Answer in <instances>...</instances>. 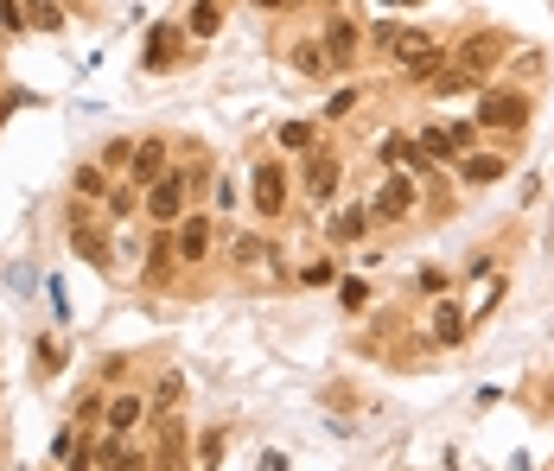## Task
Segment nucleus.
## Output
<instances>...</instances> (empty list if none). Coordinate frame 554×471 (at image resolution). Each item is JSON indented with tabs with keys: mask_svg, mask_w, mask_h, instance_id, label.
<instances>
[{
	"mask_svg": "<svg viewBox=\"0 0 554 471\" xmlns=\"http://www.w3.org/2000/svg\"><path fill=\"white\" fill-rule=\"evenodd\" d=\"M109 471H153V459H147V452H121Z\"/></svg>",
	"mask_w": 554,
	"mask_h": 471,
	"instance_id": "obj_38",
	"label": "nucleus"
},
{
	"mask_svg": "<svg viewBox=\"0 0 554 471\" xmlns=\"http://www.w3.org/2000/svg\"><path fill=\"white\" fill-rule=\"evenodd\" d=\"M134 147H141V141H128V134L109 141V147H102V172H128L134 166Z\"/></svg>",
	"mask_w": 554,
	"mask_h": 471,
	"instance_id": "obj_29",
	"label": "nucleus"
},
{
	"mask_svg": "<svg viewBox=\"0 0 554 471\" xmlns=\"http://www.w3.org/2000/svg\"><path fill=\"white\" fill-rule=\"evenodd\" d=\"M421 153H427V166H453L465 147L453 141V128H427V134H421Z\"/></svg>",
	"mask_w": 554,
	"mask_h": 471,
	"instance_id": "obj_22",
	"label": "nucleus"
},
{
	"mask_svg": "<svg viewBox=\"0 0 554 471\" xmlns=\"http://www.w3.org/2000/svg\"><path fill=\"white\" fill-rule=\"evenodd\" d=\"M504 51H510L504 32H472V39H459L453 64H459V71H472V77H484V71H497V64H504Z\"/></svg>",
	"mask_w": 554,
	"mask_h": 471,
	"instance_id": "obj_9",
	"label": "nucleus"
},
{
	"mask_svg": "<svg viewBox=\"0 0 554 471\" xmlns=\"http://www.w3.org/2000/svg\"><path fill=\"white\" fill-rule=\"evenodd\" d=\"M223 446H230V433H223V427H211V433H204V446H198V471H217Z\"/></svg>",
	"mask_w": 554,
	"mask_h": 471,
	"instance_id": "obj_32",
	"label": "nucleus"
},
{
	"mask_svg": "<svg viewBox=\"0 0 554 471\" xmlns=\"http://www.w3.org/2000/svg\"><path fill=\"white\" fill-rule=\"evenodd\" d=\"M376 153H383L389 172H408V179H414V172H427V153H421L414 134H383V147H376Z\"/></svg>",
	"mask_w": 554,
	"mask_h": 471,
	"instance_id": "obj_16",
	"label": "nucleus"
},
{
	"mask_svg": "<svg viewBox=\"0 0 554 471\" xmlns=\"http://www.w3.org/2000/svg\"><path fill=\"white\" fill-rule=\"evenodd\" d=\"M64 236H71V249H77V261H90V268H109V236H102L96 230V223H90V204H71V217H64Z\"/></svg>",
	"mask_w": 554,
	"mask_h": 471,
	"instance_id": "obj_6",
	"label": "nucleus"
},
{
	"mask_svg": "<svg viewBox=\"0 0 554 471\" xmlns=\"http://www.w3.org/2000/svg\"><path fill=\"white\" fill-rule=\"evenodd\" d=\"M141 421H147V395H134V389H128V395H115V401H109V414H102V433H109V440H128V433L141 427Z\"/></svg>",
	"mask_w": 554,
	"mask_h": 471,
	"instance_id": "obj_14",
	"label": "nucleus"
},
{
	"mask_svg": "<svg viewBox=\"0 0 554 471\" xmlns=\"http://www.w3.org/2000/svg\"><path fill=\"white\" fill-rule=\"evenodd\" d=\"M58 363H64V344L39 338V376H58Z\"/></svg>",
	"mask_w": 554,
	"mask_h": 471,
	"instance_id": "obj_35",
	"label": "nucleus"
},
{
	"mask_svg": "<svg viewBox=\"0 0 554 471\" xmlns=\"http://www.w3.org/2000/svg\"><path fill=\"white\" fill-rule=\"evenodd\" d=\"M147 433H153V471H192L185 414H147Z\"/></svg>",
	"mask_w": 554,
	"mask_h": 471,
	"instance_id": "obj_2",
	"label": "nucleus"
},
{
	"mask_svg": "<svg viewBox=\"0 0 554 471\" xmlns=\"http://www.w3.org/2000/svg\"><path fill=\"white\" fill-rule=\"evenodd\" d=\"M179 58H185V39L172 26H153L147 45H141V64H147V71H179Z\"/></svg>",
	"mask_w": 554,
	"mask_h": 471,
	"instance_id": "obj_15",
	"label": "nucleus"
},
{
	"mask_svg": "<svg viewBox=\"0 0 554 471\" xmlns=\"http://www.w3.org/2000/svg\"><path fill=\"white\" fill-rule=\"evenodd\" d=\"M459 172H465V185H497L510 166H504V153H465Z\"/></svg>",
	"mask_w": 554,
	"mask_h": 471,
	"instance_id": "obj_19",
	"label": "nucleus"
},
{
	"mask_svg": "<svg viewBox=\"0 0 554 471\" xmlns=\"http://www.w3.org/2000/svg\"><path fill=\"white\" fill-rule=\"evenodd\" d=\"M179 401H185V376L160 370L153 376V395H147V414H179Z\"/></svg>",
	"mask_w": 554,
	"mask_h": 471,
	"instance_id": "obj_18",
	"label": "nucleus"
},
{
	"mask_svg": "<svg viewBox=\"0 0 554 471\" xmlns=\"http://www.w3.org/2000/svg\"><path fill=\"white\" fill-rule=\"evenodd\" d=\"M465 331H472V319H465V312L446 300V306H434V344H459Z\"/></svg>",
	"mask_w": 554,
	"mask_h": 471,
	"instance_id": "obj_23",
	"label": "nucleus"
},
{
	"mask_svg": "<svg viewBox=\"0 0 554 471\" xmlns=\"http://www.w3.org/2000/svg\"><path fill=\"white\" fill-rule=\"evenodd\" d=\"M71 185H77V198H83V204H90V198L102 204V198L115 191V185H109V172H102V166H77V179H71Z\"/></svg>",
	"mask_w": 554,
	"mask_h": 471,
	"instance_id": "obj_25",
	"label": "nucleus"
},
{
	"mask_svg": "<svg viewBox=\"0 0 554 471\" xmlns=\"http://www.w3.org/2000/svg\"><path fill=\"white\" fill-rule=\"evenodd\" d=\"M287 64H293L300 77H313V83H325V77H332V58H325V39H300V45L287 51Z\"/></svg>",
	"mask_w": 554,
	"mask_h": 471,
	"instance_id": "obj_17",
	"label": "nucleus"
},
{
	"mask_svg": "<svg viewBox=\"0 0 554 471\" xmlns=\"http://www.w3.org/2000/svg\"><path fill=\"white\" fill-rule=\"evenodd\" d=\"M351 109H357V83H351V90H332V102H325V115H332V121H351Z\"/></svg>",
	"mask_w": 554,
	"mask_h": 471,
	"instance_id": "obj_33",
	"label": "nucleus"
},
{
	"mask_svg": "<svg viewBox=\"0 0 554 471\" xmlns=\"http://www.w3.org/2000/svg\"><path fill=\"white\" fill-rule=\"evenodd\" d=\"M459 90H478V77L459 71V64H446V71L434 77V96H459Z\"/></svg>",
	"mask_w": 554,
	"mask_h": 471,
	"instance_id": "obj_28",
	"label": "nucleus"
},
{
	"mask_svg": "<svg viewBox=\"0 0 554 471\" xmlns=\"http://www.w3.org/2000/svg\"><path fill=\"white\" fill-rule=\"evenodd\" d=\"M71 7H83V0H71Z\"/></svg>",
	"mask_w": 554,
	"mask_h": 471,
	"instance_id": "obj_41",
	"label": "nucleus"
},
{
	"mask_svg": "<svg viewBox=\"0 0 554 471\" xmlns=\"http://www.w3.org/2000/svg\"><path fill=\"white\" fill-rule=\"evenodd\" d=\"M344 185V160L332 147H319V153H306V172H300V198L306 204H325L332 191Z\"/></svg>",
	"mask_w": 554,
	"mask_h": 471,
	"instance_id": "obj_8",
	"label": "nucleus"
},
{
	"mask_svg": "<svg viewBox=\"0 0 554 471\" xmlns=\"http://www.w3.org/2000/svg\"><path fill=\"white\" fill-rule=\"evenodd\" d=\"M0 32H26V0H0Z\"/></svg>",
	"mask_w": 554,
	"mask_h": 471,
	"instance_id": "obj_34",
	"label": "nucleus"
},
{
	"mask_svg": "<svg viewBox=\"0 0 554 471\" xmlns=\"http://www.w3.org/2000/svg\"><path fill=\"white\" fill-rule=\"evenodd\" d=\"M287 191H293V179H287V166H281V160H255V166H249L255 217H281V211H287Z\"/></svg>",
	"mask_w": 554,
	"mask_h": 471,
	"instance_id": "obj_5",
	"label": "nucleus"
},
{
	"mask_svg": "<svg viewBox=\"0 0 554 471\" xmlns=\"http://www.w3.org/2000/svg\"><path fill=\"white\" fill-rule=\"evenodd\" d=\"M281 147H287V153H319V128H313V121H287V128H281Z\"/></svg>",
	"mask_w": 554,
	"mask_h": 471,
	"instance_id": "obj_26",
	"label": "nucleus"
},
{
	"mask_svg": "<svg viewBox=\"0 0 554 471\" xmlns=\"http://www.w3.org/2000/svg\"><path fill=\"white\" fill-rule=\"evenodd\" d=\"M211 236H217L211 217H204V211H185V217H179V236H172V255H179V268H198V261L211 255Z\"/></svg>",
	"mask_w": 554,
	"mask_h": 471,
	"instance_id": "obj_10",
	"label": "nucleus"
},
{
	"mask_svg": "<svg viewBox=\"0 0 554 471\" xmlns=\"http://www.w3.org/2000/svg\"><path fill=\"white\" fill-rule=\"evenodd\" d=\"M446 287H453V274H446V268H427L421 274V293H446Z\"/></svg>",
	"mask_w": 554,
	"mask_h": 471,
	"instance_id": "obj_36",
	"label": "nucleus"
},
{
	"mask_svg": "<svg viewBox=\"0 0 554 471\" xmlns=\"http://www.w3.org/2000/svg\"><path fill=\"white\" fill-rule=\"evenodd\" d=\"M64 20H71V13H64L58 0H26V26H39V32H64Z\"/></svg>",
	"mask_w": 554,
	"mask_h": 471,
	"instance_id": "obj_24",
	"label": "nucleus"
},
{
	"mask_svg": "<svg viewBox=\"0 0 554 471\" xmlns=\"http://www.w3.org/2000/svg\"><path fill=\"white\" fill-rule=\"evenodd\" d=\"M102 204H109V217L121 223V217H134V211H141V191H134V185H115V191H109Z\"/></svg>",
	"mask_w": 554,
	"mask_h": 471,
	"instance_id": "obj_31",
	"label": "nucleus"
},
{
	"mask_svg": "<svg viewBox=\"0 0 554 471\" xmlns=\"http://www.w3.org/2000/svg\"><path fill=\"white\" fill-rule=\"evenodd\" d=\"M166 141H160V134H153V141H141V147H134V166H128V185L134 191H147V185H160L166 179Z\"/></svg>",
	"mask_w": 554,
	"mask_h": 471,
	"instance_id": "obj_13",
	"label": "nucleus"
},
{
	"mask_svg": "<svg viewBox=\"0 0 554 471\" xmlns=\"http://www.w3.org/2000/svg\"><path fill=\"white\" fill-rule=\"evenodd\" d=\"M338 300H344V306H351V312H357L363 300H370V293H363V281H338Z\"/></svg>",
	"mask_w": 554,
	"mask_h": 471,
	"instance_id": "obj_37",
	"label": "nucleus"
},
{
	"mask_svg": "<svg viewBox=\"0 0 554 471\" xmlns=\"http://www.w3.org/2000/svg\"><path fill=\"white\" fill-rule=\"evenodd\" d=\"M255 7H262V13H281V7H287V0H255Z\"/></svg>",
	"mask_w": 554,
	"mask_h": 471,
	"instance_id": "obj_40",
	"label": "nucleus"
},
{
	"mask_svg": "<svg viewBox=\"0 0 554 471\" xmlns=\"http://www.w3.org/2000/svg\"><path fill=\"white\" fill-rule=\"evenodd\" d=\"M376 230V217H370V204H344V211L325 223V242H338V249H357L363 236Z\"/></svg>",
	"mask_w": 554,
	"mask_h": 471,
	"instance_id": "obj_12",
	"label": "nucleus"
},
{
	"mask_svg": "<svg viewBox=\"0 0 554 471\" xmlns=\"http://www.w3.org/2000/svg\"><path fill=\"white\" fill-rule=\"evenodd\" d=\"M185 204H192V185H185V166H172L160 185H147V191H141V211H147V223H153V230H172V223L185 217Z\"/></svg>",
	"mask_w": 554,
	"mask_h": 471,
	"instance_id": "obj_3",
	"label": "nucleus"
},
{
	"mask_svg": "<svg viewBox=\"0 0 554 471\" xmlns=\"http://www.w3.org/2000/svg\"><path fill=\"white\" fill-rule=\"evenodd\" d=\"M217 26H223V7H217V0H192V7H185V32H192L198 45L211 39Z\"/></svg>",
	"mask_w": 554,
	"mask_h": 471,
	"instance_id": "obj_21",
	"label": "nucleus"
},
{
	"mask_svg": "<svg viewBox=\"0 0 554 471\" xmlns=\"http://www.w3.org/2000/svg\"><path fill=\"white\" fill-rule=\"evenodd\" d=\"M64 471H96V433H77V440H71V459H64Z\"/></svg>",
	"mask_w": 554,
	"mask_h": 471,
	"instance_id": "obj_30",
	"label": "nucleus"
},
{
	"mask_svg": "<svg viewBox=\"0 0 554 471\" xmlns=\"http://www.w3.org/2000/svg\"><path fill=\"white\" fill-rule=\"evenodd\" d=\"M363 51V26L351 20V13H338L332 26H325V58H332V71H351Z\"/></svg>",
	"mask_w": 554,
	"mask_h": 471,
	"instance_id": "obj_11",
	"label": "nucleus"
},
{
	"mask_svg": "<svg viewBox=\"0 0 554 471\" xmlns=\"http://www.w3.org/2000/svg\"><path fill=\"white\" fill-rule=\"evenodd\" d=\"M172 261H179V255H172V236L160 230V236H153V249H147V274H153V281H166Z\"/></svg>",
	"mask_w": 554,
	"mask_h": 471,
	"instance_id": "obj_27",
	"label": "nucleus"
},
{
	"mask_svg": "<svg viewBox=\"0 0 554 471\" xmlns=\"http://www.w3.org/2000/svg\"><path fill=\"white\" fill-rule=\"evenodd\" d=\"M383 51H389L395 64H402L408 83H434V77L446 71V45L434 39V32H421V26H395Z\"/></svg>",
	"mask_w": 554,
	"mask_h": 471,
	"instance_id": "obj_1",
	"label": "nucleus"
},
{
	"mask_svg": "<svg viewBox=\"0 0 554 471\" xmlns=\"http://www.w3.org/2000/svg\"><path fill=\"white\" fill-rule=\"evenodd\" d=\"M300 281H306V287H325V281H332V261H313V268H306Z\"/></svg>",
	"mask_w": 554,
	"mask_h": 471,
	"instance_id": "obj_39",
	"label": "nucleus"
},
{
	"mask_svg": "<svg viewBox=\"0 0 554 471\" xmlns=\"http://www.w3.org/2000/svg\"><path fill=\"white\" fill-rule=\"evenodd\" d=\"M414 204H421L414 179H408V172H389V179L376 185V198H370V217H376V223H408Z\"/></svg>",
	"mask_w": 554,
	"mask_h": 471,
	"instance_id": "obj_7",
	"label": "nucleus"
},
{
	"mask_svg": "<svg viewBox=\"0 0 554 471\" xmlns=\"http://www.w3.org/2000/svg\"><path fill=\"white\" fill-rule=\"evenodd\" d=\"M478 128L523 134V128H529V96H523V90H484V96H478Z\"/></svg>",
	"mask_w": 554,
	"mask_h": 471,
	"instance_id": "obj_4",
	"label": "nucleus"
},
{
	"mask_svg": "<svg viewBox=\"0 0 554 471\" xmlns=\"http://www.w3.org/2000/svg\"><path fill=\"white\" fill-rule=\"evenodd\" d=\"M268 261H274V255H268L262 236H249V230L230 236V268H268Z\"/></svg>",
	"mask_w": 554,
	"mask_h": 471,
	"instance_id": "obj_20",
	"label": "nucleus"
}]
</instances>
